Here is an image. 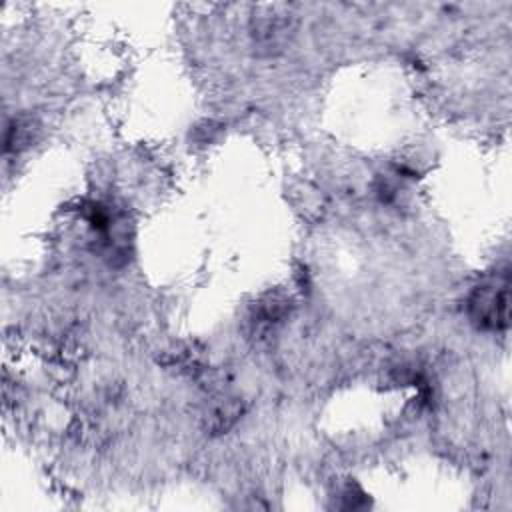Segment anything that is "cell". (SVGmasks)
<instances>
[{"label": "cell", "instance_id": "3957f363", "mask_svg": "<svg viewBox=\"0 0 512 512\" xmlns=\"http://www.w3.org/2000/svg\"><path fill=\"white\" fill-rule=\"evenodd\" d=\"M242 414V402L236 396L214 398L204 412V426L214 434H222L236 424Z\"/></svg>", "mask_w": 512, "mask_h": 512}, {"label": "cell", "instance_id": "7a4b0ae2", "mask_svg": "<svg viewBox=\"0 0 512 512\" xmlns=\"http://www.w3.org/2000/svg\"><path fill=\"white\" fill-rule=\"evenodd\" d=\"M296 18L284 6H266L252 16L250 34L254 46L264 54H278L294 36Z\"/></svg>", "mask_w": 512, "mask_h": 512}, {"label": "cell", "instance_id": "6da1fadb", "mask_svg": "<svg viewBox=\"0 0 512 512\" xmlns=\"http://www.w3.org/2000/svg\"><path fill=\"white\" fill-rule=\"evenodd\" d=\"M468 318L480 330H506L510 320V280L508 272L478 284L468 298Z\"/></svg>", "mask_w": 512, "mask_h": 512}]
</instances>
